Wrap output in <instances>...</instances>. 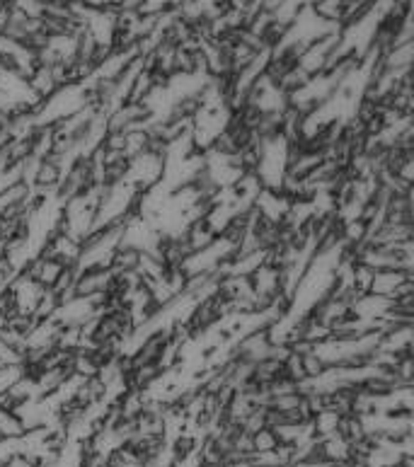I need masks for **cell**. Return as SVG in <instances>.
I'll list each match as a JSON object with an SVG mask.
<instances>
[{"label": "cell", "mask_w": 414, "mask_h": 467, "mask_svg": "<svg viewBox=\"0 0 414 467\" xmlns=\"http://www.w3.org/2000/svg\"><path fill=\"white\" fill-rule=\"evenodd\" d=\"M25 436H27L25 416L0 409V438L3 441H22Z\"/></svg>", "instance_id": "6da1fadb"}]
</instances>
